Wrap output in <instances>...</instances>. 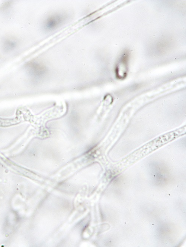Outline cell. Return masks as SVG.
Returning <instances> with one entry per match:
<instances>
[{"mask_svg": "<svg viewBox=\"0 0 186 247\" xmlns=\"http://www.w3.org/2000/svg\"><path fill=\"white\" fill-rule=\"evenodd\" d=\"M63 20V17L62 16L58 15L53 16L47 19L45 27L47 29H53L61 23Z\"/></svg>", "mask_w": 186, "mask_h": 247, "instance_id": "obj_1", "label": "cell"}, {"mask_svg": "<svg viewBox=\"0 0 186 247\" xmlns=\"http://www.w3.org/2000/svg\"><path fill=\"white\" fill-rule=\"evenodd\" d=\"M18 120L17 119H4L0 118V126H8L13 125L18 123Z\"/></svg>", "mask_w": 186, "mask_h": 247, "instance_id": "obj_2", "label": "cell"}]
</instances>
